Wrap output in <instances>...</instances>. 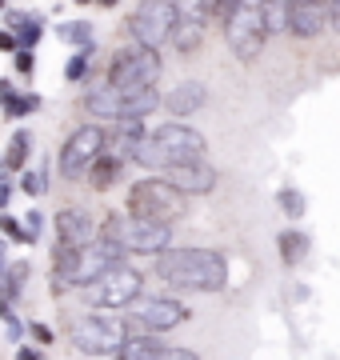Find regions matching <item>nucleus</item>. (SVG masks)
<instances>
[{"label":"nucleus","instance_id":"nucleus-11","mask_svg":"<svg viewBox=\"0 0 340 360\" xmlns=\"http://www.w3.org/2000/svg\"><path fill=\"white\" fill-rule=\"evenodd\" d=\"M80 292L89 300V309H132L144 296V276L129 264H120V269L105 272L96 284L80 288Z\"/></svg>","mask_w":340,"mask_h":360},{"label":"nucleus","instance_id":"nucleus-28","mask_svg":"<svg viewBox=\"0 0 340 360\" xmlns=\"http://www.w3.org/2000/svg\"><path fill=\"white\" fill-rule=\"evenodd\" d=\"M56 32H60V40H72V44H80V49H89V40H92V25H89V20H72V25H60Z\"/></svg>","mask_w":340,"mask_h":360},{"label":"nucleus","instance_id":"nucleus-34","mask_svg":"<svg viewBox=\"0 0 340 360\" xmlns=\"http://www.w3.org/2000/svg\"><path fill=\"white\" fill-rule=\"evenodd\" d=\"M0 229L8 232V240H16V245H32V240H28V232L20 229V224H16L13 217H4V220H0Z\"/></svg>","mask_w":340,"mask_h":360},{"label":"nucleus","instance_id":"nucleus-23","mask_svg":"<svg viewBox=\"0 0 340 360\" xmlns=\"http://www.w3.org/2000/svg\"><path fill=\"white\" fill-rule=\"evenodd\" d=\"M169 352V345H160L152 336H129V345L117 352V360H160Z\"/></svg>","mask_w":340,"mask_h":360},{"label":"nucleus","instance_id":"nucleus-29","mask_svg":"<svg viewBox=\"0 0 340 360\" xmlns=\"http://www.w3.org/2000/svg\"><path fill=\"white\" fill-rule=\"evenodd\" d=\"M0 321H4V336H8L13 345H20V336H25V324H20V316L13 312V304H0Z\"/></svg>","mask_w":340,"mask_h":360},{"label":"nucleus","instance_id":"nucleus-36","mask_svg":"<svg viewBox=\"0 0 340 360\" xmlns=\"http://www.w3.org/2000/svg\"><path fill=\"white\" fill-rule=\"evenodd\" d=\"M28 333H32V340H37V345H53V328H48V324H28Z\"/></svg>","mask_w":340,"mask_h":360},{"label":"nucleus","instance_id":"nucleus-21","mask_svg":"<svg viewBox=\"0 0 340 360\" xmlns=\"http://www.w3.org/2000/svg\"><path fill=\"white\" fill-rule=\"evenodd\" d=\"M0 96H4V116H8V120H20V116H28V112H37V108H40L37 92L20 96L13 80H0Z\"/></svg>","mask_w":340,"mask_h":360},{"label":"nucleus","instance_id":"nucleus-27","mask_svg":"<svg viewBox=\"0 0 340 360\" xmlns=\"http://www.w3.org/2000/svg\"><path fill=\"white\" fill-rule=\"evenodd\" d=\"M276 205H280V212H285L288 220H296V217H304V212H308V200H304V193H301V188H292V184L276 193Z\"/></svg>","mask_w":340,"mask_h":360},{"label":"nucleus","instance_id":"nucleus-17","mask_svg":"<svg viewBox=\"0 0 340 360\" xmlns=\"http://www.w3.org/2000/svg\"><path fill=\"white\" fill-rule=\"evenodd\" d=\"M144 136H148V132H144V120H117V124L108 129V148L105 153L120 156V160H136Z\"/></svg>","mask_w":340,"mask_h":360},{"label":"nucleus","instance_id":"nucleus-5","mask_svg":"<svg viewBox=\"0 0 340 360\" xmlns=\"http://www.w3.org/2000/svg\"><path fill=\"white\" fill-rule=\"evenodd\" d=\"M132 217L140 220H152V224H176V220L188 212V196L169 184L164 176H148V180H136L129 188V205H124Z\"/></svg>","mask_w":340,"mask_h":360},{"label":"nucleus","instance_id":"nucleus-41","mask_svg":"<svg viewBox=\"0 0 340 360\" xmlns=\"http://www.w3.org/2000/svg\"><path fill=\"white\" fill-rule=\"evenodd\" d=\"M16 360H40V356L32 352V348H20V352H16Z\"/></svg>","mask_w":340,"mask_h":360},{"label":"nucleus","instance_id":"nucleus-16","mask_svg":"<svg viewBox=\"0 0 340 360\" xmlns=\"http://www.w3.org/2000/svg\"><path fill=\"white\" fill-rule=\"evenodd\" d=\"M84 112L96 116V120H124V104H129V96H120L112 84H92L89 92H84Z\"/></svg>","mask_w":340,"mask_h":360},{"label":"nucleus","instance_id":"nucleus-25","mask_svg":"<svg viewBox=\"0 0 340 360\" xmlns=\"http://www.w3.org/2000/svg\"><path fill=\"white\" fill-rule=\"evenodd\" d=\"M264 20H268V37L292 32V4L288 0H264Z\"/></svg>","mask_w":340,"mask_h":360},{"label":"nucleus","instance_id":"nucleus-39","mask_svg":"<svg viewBox=\"0 0 340 360\" xmlns=\"http://www.w3.org/2000/svg\"><path fill=\"white\" fill-rule=\"evenodd\" d=\"M8 200H13V184L4 180V184H0V208H8Z\"/></svg>","mask_w":340,"mask_h":360},{"label":"nucleus","instance_id":"nucleus-7","mask_svg":"<svg viewBox=\"0 0 340 360\" xmlns=\"http://www.w3.org/2000/svg\"><path fill=\"white\" fill-rule=\"evenodd\" d=\"M224 40L236 52V60L252 65L261 56L264 40H268V20H264V0H240L233 20L224 25Z\"/></svg>","mask_w":340,"mask_h":360},{"label":"nucleus","instance_id":"nucleus-10","mask_svg":"<svg viewBox=\"0 0 340 360\" xmlns=\"http://www.w3.org/2000/svg\"><path fill=\"white\" fill-rule=\"evenodd\" d=\"M132 336H157V333H172L188 321V309L172 296H140L132 309H124Z\"/></svg>","mask_w":340,"mask_h":360},{"label":"nucleus","instance_id":"nucleus-4","mask_svg":"<svg viewBox=\"0 0 340 360\" xmlns=\"http://www.w3.org/2000/svg\"><path fill=\"white\" fill-rule=\"evenodd\" d=\"M160 72H164L160 52L140 49V44H124V49H117L112 60H108V80L105 84H112L120 96L132 101V96H144V92H157Z\"/></svg>","mask_w":340,"mask_h":360},{"label":"nucleus","instance_id":"nucleus-8","mask_svg":"<svg viewBox=\"0 0 340 360\" xmlns=\"http://www.w3.org/2000/svg\"><path fill=\"white\" fill-rule=\"evenodd\" d=\"M129 32H132V44L152 49V52L172 44V32H176V0H140L129 16Z\"/></svg>","mask_w":340,"mask_h":360},{"label":"nucleus","instance_id":"nucleus-31","mask_svg":"<svg viewBox=\"0 0 340 360\" xmlns=\"http://www.w3.org/2000/svg\"><path fill=\"white\" fill-rule=\"evenodd\" d=\"M204 4H209L212 20H221V28H224L228 20H233V13H236V4H240V0H204Z\"/></svg>","mask_w":340,"mask_h":360},{"label":"nucleus","instance_id":"nucleus-14","mask_svg":"<svg viewBox=\"0 0 340 360\" xmlns=\"http://www.w3.org/2000/svg\"><path fill=\"white\" fill-rule=\"evenodd\" d=\"M292 4V37L316 40L332 25V0H288Z\"/></svg>","mask_w":340,"mask_h":360},{"label":"nucleus","instance_id":"nucleus-3","mask_svg":"<svg viewBox=\"0 0 340 360\" xmlns=\"http://www.w3.org/2000/svg\"><path fill=\"white\" fill-rule=\"evenodd\" d=\"M100 236L108 245H117L124 257H164L172 245V229L169 224H152V220L132 217L129 208H117L100 220Z\"/></svg>","mask_w":340,"mask_h":360},{"label":"nucleus","instance_id":"nucleus-35","mask_svg":"<svg viewBox=\"0 0 340 360\" xmlns=\"http://www.w3.org/2000/svg\"><path fill=\"white\" fill-rule=\"evenodd\" d=\"M40 224H44V220H40L37 208H32V212H25V232H28V240H32V245H37V236H40Z\"/></svg>","mask_w":340,"mask_h":360},{"label":"nucleus","instance_id":"nucleus-15","mask_svg":"<svg viewBox=\"0 0 340 360\" xmlns=\"http://www.w3.org/2000/svg\"><path fill=\"white\" fill-rule=\"evenodd\" d=\"M164 180H169V184H176L184 196H204V193H212V188H216V168H212L209 160H197V165L172 168Z\"/></svg>","mask_w":340,"mask_h":360},{"label":"nucleus","instance_id":"nucleus-42","mask_svg":"<svg viewBox=\"0 0 340 360\" xmlns=\"http://www.w3.org/2000/svg\"><path fill=\"white\" fill-rule=\"evenodd\" d=\"M80 4H92V0H80Z\"/></svg>","mask_w":340,"mask_h":360},{"label":"nucleus","instance_id":"nucleus-33","mask_svg":"<svg viewBox=\"0 0 340 360\" xmlns=\"http://www.w3.org/2000/svg\"><path fill=\"white\" fill-rule=\"evenodd\" d=\"M13 60H16V72H20V77H32V72H37V56H32V49H20Z\"/></svg>","mask_w":340,"mask_h":360},{"label":"nucleus","instance_id":"nucleus-6","mask_svg":"<svg viewBox=\"0 0 340 360\" xmlns=\"http://www.w3.org/2000/svg\"><path fill=\"white\" fill-rule=\"evenodd\" d=\"M129 321L124 316H105V312H84L68 324V340L84 356H117L120 348L129 345Z\"/></svg>","mask_w":340,"mask_h":360},{"label":"nucleus","instance_id":"nucleus-22","mask_svg":"<svg viewBox=\"0 0 340 360\" xmlns=\"http://www.w3.org/2000/svg\"><path fill=\"white\" fill-rule=\"evenodd\" d=\"M28 156H32V132L16 129L8 136V148H4V172H25Z\"/></svg>","mask_w":340,"mask_h":360},{"label":"nucleus","instance_id":"nucleus-37","mask_svg":"<svg viewBox=\"0 0 340 360\" xmlns=\"http://www.w3.org/2000/svg\"><path fill=\"white\" fill-rule=\"evenodd\" d=\"M0 49H4V52H13V56H16V52L25 49V44H20V40H16L13 32H8V28H4V32H0Z\"/></svg>","mask_w":340,"mask_h":360},{"label":"nucleus","instance_id":"nucleus-26","mask_svg":"<svg viewBox=\"0 0 340 360\" xmlns=\"http://www.w3.org/2000/svg\"><path fill=\"white\" fill-rule=\"evenodd\" d=\"M28 276H32V264H28V260H13V264L4 269V304H13L16 296L25 292Z\"/></svg>","mask_w":340,"mask_h":360},{"label":"nucleus","instance_id":"nucleus-2","mask_svg":"<svg viewBox=\"0 0 340 360\" xmlns=\"http://www.w3.org/2000/svg\"><path fill=\"white\" fill-rule=\"evenodd\" d=\"M204 136H200L192 124L184 120H169L152 129L148 136L140 141V153H136V165L148 168L152 176H169L172 168H184V165H197L204 160Z\"/></svg>","mask_w":340,"mask_h":360},{"label":"nucleus","instance_id":"nucleus-13","mask_svg":"<svg viewBox=\"0 0 340 360\" xmlns=\"http://www.w3.org/2000/svg\"><path fill=\"white\" fill-rule=\"evenodd\" d=\"M53 224H56V240L68 248H89L92 240H100V224L84 208H60Z\"/></svg>","mask_w":340,"mask_h":360},{"label":"nucleus","instance_id":"nucleus-32","mask_svg":"<svg viewBox=\"0 0 340 360\" xmlns=\"http://www.w3.org/2000/svg\"><path fill=\"white\" fill-rule=\"evenodd\" d=\"M20 188H25L28 196H40V193H44V176L32 172V168H25V172H20Z\"/></svg>","mask_w":340,"mask_h":360},{"label":"nucleus","instance_id":"nucleus-30","mask_svg":"<svg viewBox=\"0 0 340 360\" xmlns=\"http://www.w3.org/2000/svg\"><path fill=\"white\" fill-rule=\"evenodd\" d=\"M92 52H96V49H92V44H89V49H80L77 56L68 60V68H65V80H80V77H84V68H89Z\"/></svg>","mask_w":340,"mask_h":360},{"label":"nucleus","instance_id":"nucleus-40","mask_svg":"<svg viewBox=\"0 0 340 360\" xmlns=\"http://www.w3.org/2000/svg\"><path fill=\"white\" fill-rule=\"evenodd\" d=\"M332 28L340 32V0H332Z\"/></svg>","mask_w":340,"mask_h":360},{"label":"nucleus","instance_id":"nucleus-18","mask_svg":"<svg viewBox=\"0 0 340 360\" xmlns=\"http://www.w3.org/2000/svg\"><path fill=\"white\" fill-rule=\"evenodd\" d=\"M204 101H209V89H204L200 80H181V84L164 96V108H169L172 116H192V112L204 108Z\"/></svg>","mask_w":340,"mask_h":360},{"label":"nucleus","instance_id":"nucleus-12","mask_svg":"<svg viewBox=\"0 0 340 360\" xmlns=\"http://www.w3.org/2000/svg\"><path fill=\"white\" fill-rule=\"evenodd\" d=\"M212 13L204 0H176V32H172V49L192 56L204 44V28H209Z\"/></svg>","mask_w":340,"mask_h":360},{"label":"nucleus","instance_id":"nucleus-9","mask_svg":"<svg viewBox=\"0 0 340 360\" xmlns=\"http://www.w3.org/2000/svg\"><path fill=\"white\" fill-rule=\"evenodd\" d=\"M105 148H108V129H100V124H80V129L60 144L56 165H60L65 180H89L92 165L105 156Z\"/></svg>","mask_w":340,"mask_h":360},{"label":"nucleus","instance_id":"nucleus-1","mask_svg":"<svg viewBox=\"0 0 340 360\" xmlns=\"http://www.w3.org/2000/svg\"><path fill=\"white\" fill-rule=\"evenodd\" d=\"M157 276L184 292H221L228 284V260L216 248H169L157 257Z\"/></svg>","mask_w":340,"mask_h":360},{"label":"nucleus","instance_id":"nucleus-24","mask_svg":"<svg viewBox=\"0 0 340 360\" xmlns=\"http://www.w3.org/2000/svg\"><path fill=\"white\" fill-rule=\"evenodd\" d=\"M276 245H280V260H285L288 269H292V264H301V260L308 257V236L296 232V229H285L280 236H276Z\"/></svg>","mask_w":340,"mask_h":360},{"label":"nucleus","instance_id":"nucleus-19","mask_svg":"<svg viewBox=\"0 0 340 360\" xmlns=\"http://www.w3.org/2000/svg\"><path fill=\"white\" fill-rule=\"evenodd\" d=\"M4 28L13 32L25 49H37V40H40V32H44V25H40V16H32V13H16V8H8L4 13Z\"/></svg>","mask_w":340,"mask_h":360},{"label":"nucleus","instance_id":"nucleus-38","mask_svg":"<svg viewBox=\"0 0 340 360\" xmlns=\"http://www.w3.org/2000/svg\"><path fill=\"white\" fill-rule=\"evenodd\" d=\"M160 360H200V356L192 352V348H169V352H164Z\"/></svg>","mask_w":340,"mask_h":360},{"label":"nucleus","instance_id":"nucleus-20","mask_svg":"<svg viewBox=\"0 0 340 360\" xmlns=\"http://www.w3.org/2000/svg\"><path fill=\"white\" fill-rule=\"evenodd\" d=\"M120 176H124V160L112 156V153H105L96 165H92V172H89V188H92V193H108Z\"/></svg>","mask_w":340,"mask_h":360}]
</instances>
